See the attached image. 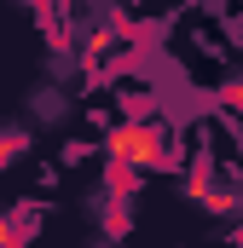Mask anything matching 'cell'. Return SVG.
Segmentation results:
<instances>
[{"mask_svg":"<svg viewBox=\"0 0 243 248\" xmlns=\"http://www.w3.org/2000/svg\"><path fill=\"white\" fill-rule=\"evenodd\" d=\"M116 156H133V162H156V144H151V133H122L116 139Z\"/></svg>","mask_w":243,"mask_h":248,"instance_id":"1","label":"cell"},{"mask_svg":"<svg viewBox=\"0 0 243 248\" xmlns=\"http://www.w3.org/2000/svg\"><path fill=\"white\" fill-rule=\"evenodd\" d=\"M238 98H243V87H238Z\"/></svg>","mask_w":243,"mask_h":248,"instance_id":"2","label":"cell"}]
</instances>
